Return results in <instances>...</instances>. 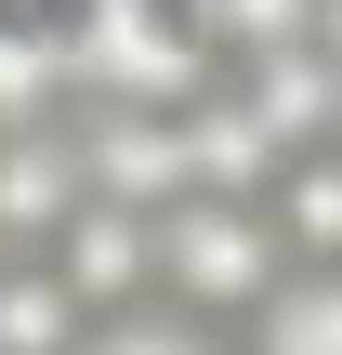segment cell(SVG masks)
Returning a JSON list of instances; mask_svg holds the SVG:
<instances>
[{
  "mask_svg": "<svg viewBox=\"0 0 342 355\" xmlns=\"http://www.w3.org/2000/svg\"><path fill=\"white\" fill-rule=\"evenodd\" d=\"M277 277H290V237H277L264 198H171V211H158V303L211 316L224 343L264 316Z\"/></svg>",
  "mask_w": 342,
  "mask_h": 355,
  "instance_id": "1",
  "label": "cell"
},
{
  "mask_svg": "<svg viewBox=\"0 0 342 355\" xmlns=\"http://www.w3.org/2000/svg\"><path fill=\"white\" fill-rule=\"evenodd\" d=\"M237 355H342V263H290L237 329Z\"/></svg>",
  "mask_w": 342,
  "mask_h": 355,
  "instance_id": "2",
  "label": "cell"
},
{
  "mask_svg": "<svg viewBox=\"0 0 342 355\" xmlns=\"http://www.w3.org/2000/svg\"><path fill=\"white\" fill-rule=\"evenodd\" d=\"M79 290L53 263H0V355H79Z\"/></svg>",
  "mask_w": 342,
  "mask_h": 355,
  "instance_id": "3",
  "label": "cell"
},
{
  "mask_svg": "<svg viewBox=\"0 0 342 355\" xmlns=\"http://www.w3.org/2000/svg\"><path fill=\"white\" fill-rule=\"evenodd\" d=\"M79 355H237L211 316H185V303H132V316H92Z\"/></svg>",
  "mask_w": 342,
  "mask_h": 355,
  "instance_id": "4",
  "label": "cell"
},
{
  "mask_svg": "<svg viewBox=\"0 0 342 355\" xmlns=\"http://www.w3.org/2000/svg\"><path fill=\"white\" fill-rule=\"evenodd\" d=\"M0 263H13V250H0Z\"/></svg>",
  "mask_w": 342,
  "mask_h": 355,
  "instance_id": "5",
  "label": "cell"
}]
</instances>
